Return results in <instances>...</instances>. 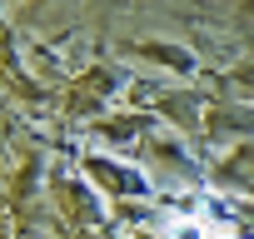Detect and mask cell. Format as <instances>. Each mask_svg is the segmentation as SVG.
I'll return each instance as SVG.
<instances>
[{
  "label": "cell",
  "mask_w": 254,
  "mask_h": 239,
  "mask_svg": "<svg viewBox=\"0 0 254 239\" xmlns=\"http://www.w3.org/2000/svg\"><path fill=\"white\" fill-rule=\"evenodd\" d=\"M165 239H234V229H224L219 219H204V214H175Z\"/></svg>",
  "instance_id": "cell-1"
}]
</instances>
